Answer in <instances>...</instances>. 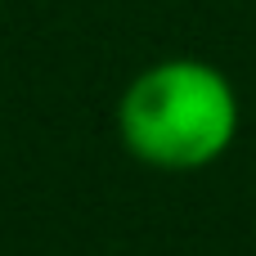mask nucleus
<instances>
[{"instance_id":"obj_1","label":"nucleus","mask_w":256,"mask_h":256,"mask_svg":"<svg viewBox=\"0 0 256 256\" xmlns=\"http://www.w3.org/2000/svg\"><path fill=\"white\" fill-rule=\"evenodd\" d=\"M117 126L140 162L198 171L234 144L238 94L220 68L202 58H166L126 86Z\"/></svg>"}]
</instances>
